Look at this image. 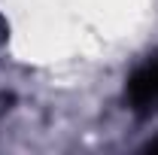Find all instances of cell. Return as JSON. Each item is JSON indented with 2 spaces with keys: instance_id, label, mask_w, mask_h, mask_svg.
I'll list each match as a JSON object with an SVG mask.
<instances>
[{
  "instance_id": "6da1fadb",
  "label": "cell",
  "mask_w": 158,
  "mask_h": 155,
  "mask_svg": "<svg viewBox=\"0 0 158 155\" xmlns=\"http://www.w3.org/2000/svg\"><path fill=\"white\" fill-rule=\"evenodd\" d=\"M125 103L140 116H149V113L158 110V49L128 76Z\"/></svg>"
},
{
  "instance_id": "7a4b0ae2",
  "label": "cell",
  "mask_w": 158,
  "mask_h": 155,
  "mask_svg": "<svg viewBox=\"0 0 158 155\" xmlns=\"http://www.w3.org/2000/svg\"><path fill=\"white\" fill-rule=\"evenodd\" d=\"M146 149H149V152H158V137H155V140H149V143H146Z\"/></svg>"
}]
</instances>
